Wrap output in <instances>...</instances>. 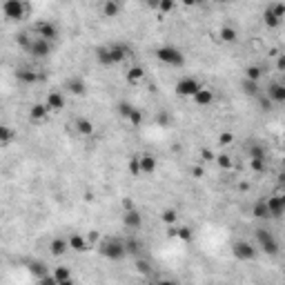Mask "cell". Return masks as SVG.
<instances>
[{
  "mask_svg": "<svg viewBox=\"0 0 285 285\" xmlns=\"http://www.w3.org/2000/svg\"><path fill=\"white\" fill-rule=\"evenodd\" d=\"M232 254H234V259H238V261H254L256 247L252 245L250 241H236L232 245Z\"/></svg>",
  "mask_w": 285,
  "mask_h": 285,
  "instance_id": "8",
  "label": "cell"
},
{
  "mask_svg": "<svg viewBox=\"0 0 285 285\" xmlns=\"http://www.w3.org/2000/svg\"><path fill=\"white\" fill-rule=\"evenodd\" d=\"M11 138H14V130H11V127H7V125L0 127V143H2V145H9Z\"/></svg>",
  "mask_w": 285,
  "mask_h": 285,
  "instance_id": "38",
  "label": "cell"
},
{
  "mask_svg": "<svg viewBox=\"0 0 285 285\" xmlns=\"http://www.w3.org/2000/svg\"><path fill=\"white\" fill-rule=\"evenodd\" d=\"M31 34L40 36V38L49 40V43H53V40L58 38V27H56L53 23H49V20H38V23L31 27Z\"/></svg>",
  "mask_w": 285,
  "mask_h": 285,
  "instance_id": "6",
  "label": "cell"
},
{
  "mask_svg": "<svg viewBox=\"0 0 285 285\" xmlns=\"http://www.w3.org/2000/svg\"><path fill=\"white\" fill-rule=\"evenodd\" d=\"M263 23H265V27H270V29H276V27H281V25H283V20H279V18H276V16L265 7V11H263Z\"/></svg>",
  "mask_w": 285,
  "mask_h": 285,
  "instance_id": "31",
  "label": "cell"
},
{
  "mask_svg": "<svg viewBox=\"0 0 285 285\" xmlns=\"http://www.w3.org/2000/svg\"><path fill=\"white\" fill-rule=\"evenodd\" d=\"M98 254L107 261H123L127 256V247H125V241L123 238H116V236H107V238H101L96 245Z\"/></svg>",
  "mask_w": 285,
  "mask_h": 285,
  "instance_id": "1",
  "label": "cell"
},
{
  "mask_svg": "<svg viewBox=\"0 0 285 285\" xmlns=\"http://www.w3.org/2000/svg\"><path fill=\"white\" fill-rule=\"evenodd\" d=\"M134 109L136 107L131 105V103H125V101L118 103V114H121V118H125V121H130V116L134 114Z\"/></svg>",
  "mask_w": 285,
  "mask_h": 285,
  "instance_id": "33",
  "label": "cell"
},
{
  "mask_svg": "<svg viewBox=\"0 0 285 285\" xmlns=\"http://www.w3.org/2000/svg\"><path fill=\"white\" fill-rule=\"evenodd\" d=\"M52 47H53V43L40 38V36H34V38H31L29 49H27V53H31L34 58H47L49 53H52Z\"/></svg>",
  "mask_w": 285,
  "mask_h": 285,
  "instance_id": "7",
  "label": "cell"
},
{
  "mask_svg": "<svg viewBox=\"0 0 285 285\" xmlns=\"http://www.w3.org/2000/svg\"><path fill=\"white\" fill-rule=\"evenodd\" d=\"M49 114H52V111H49V107L45 105V103H36V105L29 107V118L34 123H45Z\"/></svg>",
  "mask_w": 285,
  "mask_h": 285,
  "instance_id": "20",
  "label": "cell"
},
{
  "mask_svg": "<svg viewBox=\"0 0 285 285\" xmlns=\"http://www.w3.org/2000/svg\"><path fill=\"white\" fill-rule=\"evenodd\" d=\"M267 53H270V58H276V56H281V52H279V49H276V47H272Z\"/></svg>",
  "mask_w": 285,
  "mask_h": 285,
  "instance_id": "50",
  "label": "cell"
},
{
  "mask_svg": "<svg viewBox=\"0 0 285 285\" xmlns=\"http://www.w3.org/2000/svg\"><path fill=\"white\" fill-rule=\"evenodd\" d=\"M267 207H270V216L272 218H281L285 216V192H276L267 198Z\"/></svg>",
  "mask_w": 285,
  "mask_h": 285,
  "instance_id": "9",
  "label": "cell"
},
{
  "mask_svg": "<svg viewBox=\"0 0 285 285\" xmlns=\"http://www.w3.org/2000/svg\"><path fill=\"white\" fill-rule=\"evenodd\" d=\"M250 167L254 169L256 174H261V172H265V158H252V160H250Z\"/></svg>",
  "mask_w": 285,
  "mask_h": 285,
  "instance_id": "42",
  "label": "cell"
},
{
  "mask_svg": "<svg viewBox=\"0 0 285 285\" xmlns=\"http://www.w3.org/2000/svg\"><path fill=\"white\" fill-rule=\"evenodd\" d=\"M2 14L7 20H25L29 18L31 5L27 0H5L2 2Z\"/></svg>",
  "mask_w": 285,
  "mask_h": 285,
  "instance_id": "2",
  "label": "cell"
},
{
  "mask_svg": "<svg viewBox=\"0 0 285 285\" xmlns=\"http://www.w3.org/2000/svg\"><path fill=\"white\" fill-rule=\"evenodd\" d=\"M130 172L134 176H140V165H138V156H131L130 158Z\"/></svg>",
  "mask_w": 285,
  "mask_h": 285,
  "instance_id": "45",
  "label": "cell"
},
{
  "mask_svg": "<svg viewBox=\"0 0 285 285\" xmlns=\"http://www.w3.org/2000/svg\"><path fill=\"white\" fill-rule=\"evenodd\" d=\"M234 143V134L232 131H223L221 136H218V145L221 147H230Z\"/></svg>",
  "mask_w": 285,
  "mask_h": 285,
  "instance_id": "41",
  "label": "cell"
},
{
  "mask_svg": "<svg viewBox=\"0 0 285 285\" xmlns=\"http://www.w3.org/2000/svg\"><path fill=\"white\" fill-rule=\"evenodd\" d=\"M96 60L101 67H116V60H114V56H111V49L109 45H101V47H96Z\"/></svg>",
  "mask_w": 285,
  "mask_h": 285,
  "instance_id": "15",
  "label": "cell"
},
{
  "mask_svg": "<svg viewBox=\"0 0 285 285\" xmlns=\"http://www.w3.org/2000/svg\"><path fill=\"white\" fill-rule=\"evenodd\" d=\"M214 160H216V165H218V167H221V169H232V167H234L232 158H230V156H227V154H218Z\"/></svg>",
  "mask_w": 285,
  "mask_h": 285,
  "instance_id": "39",
  "label": "cell"
},
{
  "mask_svg": "<svg viewBox=\"0 0 285 285\" xmlns=\"http://www.w3.org/2000/svg\"><path fill=\"white\" fill-rule=\"evenodd\" d=\"M123 9V2L121 0H103V7H101V14L103 18H116Z\"/></svg>",
  "mask_w": 285,
  "mask_h": 285,
  "instance_id": "17",
  "label": "cell"
},
{
  "mask_svg": "<svg viewBox=\"0 0 285 285\" xmlns=\"http://www.w3.org/2000/svg\"><path fill=\"white\" fill-rule=\"evenodd\" d=\"M254 236H256V245L261 247V250L265 252L267 256H276V254H279L281 245H279L276 236L270 232V230H265V227H259V230L254 232Z\"/></svg>",
  "mask_w": 285,
  "mask_h": 285,
  "instance_id": "4",
  "label": "cell"
},
{
  "mask_svg": "<svg viewBox=\"0 0 285 285\" xmlns=\"http://www.w3.org/2000/svg\"><path fill=\"white\" fill-rule=\"evenodd\" d=\"M203 158L205 160H214V154H212V152H207V150H203Z\"/></svg>",
  "mask_w": 285,
  "mask_h": 285,
  "instance_id": "52",
  "label": "cell"
},
{
  "mask_svg": "<svg viewBox=\"0 0 285 285\" xmlns=\"http://www.w3.org/2000/svg\"><path fill=\"white\" fill-rule=\"evenodd\" d=\"M138 270L140 272H150V263H147V261H138Z\"/></svg>",
  "mask_w": 285,
  "mask_h": 285,
  "instance_id": "49",
  "label": "cell"
},
{
  "mask_svg": "<svg viewBox=\"0 0 285 285\" xmlns=\"http://www.w3.org/2000/svg\"><path fill=\"white\" fill-rule=\"evenodd\" d=\"M218 38H221V43H225V45L236 43V40H238L236 27H232V25H223L221 29H218Z\"/></svg>",
  "mask_w": 285,
  "mask_h": 285,
  "instance_id": "23",
  "label": "cell"
},
{
  "mask_svg": "<svg viewBox=\"0 0 285 285\" xmlns=\"http://www.w3.org/2000/svg\"><path fill=\"white\" fill-rule=\"evenodd\" d=\"M160 221L165 223V225H176V223H179V212H176L174 207H167V209H163V212H160Z\"/></svg>",
  "mask_w": 285,
  "mask_h": 285,
  "instance_id": "28",
  "label": "cell"
},
{
  "mask_svg": "<svg viewBox=\"0 0 285 285\" xmlns=\"http://www.w3.org/2000/svg\"><path fill=\"white\" fill-rule=\"evenodd\" d=\"M31 38H34V36H31L29 31H23V34L16 36V43H18L20 47H23L25 52H27V49H29V45H31Z\"/></svg>",
  "mask_w": 285,
  "mask_h": 285,
  "instance_id": "37",
  "label": "cell"
},
{
  "mask_svg": "<svg viewBox=\"0 0 285 285\" xmlns=\"http://www.w3.org/2000/svg\"><path fill=\"white\" fill-rule=\"evenodd\" d=\"M176 7V0H158V14H169V11Z\"/></svg>",
  "mask_w": 285,
  "mask_h": 285,
  "instance_id": "40",
  "label": "cell"
},
{
  "mask_svg": "<svg viewBox=\"0 0 285 285\" xmlns=\"http://www.w3.org/2000/svg\"><path fill=\"white\" fill-rule=\"evenodd\" d=\"M214 98H216V96H214V89H209V87H205V85H203V87L192 96V101L196 103V107H209L214 103Z\"/></svg>",
  "mask_w": 285,
  "mask_h": 285,
  "instance_id": "16",
  "label": "cell"
},
{
  "mask_svg": "<svg viewBox=\"0 0 285 285\" xmlns=\"http://www.w3.org/2000/svg\"><path fill=\"white\" fill-rule=\"evenodd\" d=\"M247 158H265V150H263L261 143H250L247 145Z\"/></svg>",
  "mask_w": 285,
  "mask_h": 285,
  "instance_id": "30",
  "label": "cell"
},
{
  "mask_svg": "<svg viewBox=\"0 0 285 285\" xmlns=\"http://www.w3.org/2000/svg\"><path fill=\"white\" fill-rule=\"evenodd\" d=\"M29 272L36 276V281H40L43 276H47V267H45V263H40V261L29 263Z\"/></svg>",
  "mask_w": 285,
  "mask_h": 285,
  "instance_id": "32",
  "label": "cell"
},
{
  "mask_svg": "<svg viewBox=\"0 0 285 285\" xmlns=\"http://www.w3.org/2000/svg\"><path fill=\"white\" fill-rule=\"evenodd\" d=\"M192 174L201 179V176H203V167H194V169H192Z\"/></svg>",
  "mask_w": 285,
  "mask_h": 285,
  "instance_id": "51",
  "label": "cell"
},
{
  "mask_svg": "<svg viewBox=\"0 0 285 285\" xmlns=\"http://www.w3.org/2000/svg\"><path fill=\"white\" fill-rule=\"evenodd\" d=\"M69 241V247H72L74 252H89L92 250V243H89V238L87 236H82V234H72V236L67 238Z\"/></svg>",
  "mask_w": 285,
  "mask_h": 285,
  "instance_id": "18",
  "label": "cell"
},
{
  "mask_svg": "<svg viewBox=\"0 0 285 285\" xmlns=\"http://www.w3.org/2000/svg\"><path fill=\"white\" fill-rule=\"evenodd\" d=\"M267 9H270L279 20H285V2H272V5H267Z\"/></svg>",
  "mask_w": 285,
  "mask_h": 285,
  "instance_id": "35",
  "label": "cell"
},
{
  "mask_svg": "<svg viewBox=\"0 0 285 285\" xmlns=\"http://www.w3.org/2000/svg\"><path fill=\"white\" fill-rule=\"evenodd\" d=\"M283 152H285V143H283Z\"/></svg>",
  "mask_w": 285,
  "mask_h": 285,
  "instance_id": "55",
  "label": "cell"
},
{
  "mask_svg": "<svg viewBox=\"0 0 285 285\" xmlns=\"http://www.w3.org/2000/svg\"><path fill=\"white\" fill-rule=\"evenodd\" d=\"M138 165H140V176H152L158 167V160L154 154H138Z\"/></svg>",
  "mask_w": 285,
  "mask_h": 285,
  "instance_id": "13",
  "label": "cell"
},
{
  "mask_svg": "<svg viewBox=\"0 0 285 285\" xmlns=\"http://www.w3.org/2000/svg\"><path fill=\"white\" fill-rule=\"evenodd\" d=\"M156 58L158 63L167 65V67H183L185 65V56L179 47H172V45H163V47L156 49Z\"/></svg>",
  "mask_w": 285,
  "mask_h": 285,
  "instance_id": "3",
  "label": "cell"
},
{
  "mask_svg": "<svg viewBox=\"0 0 285 285\" xmlns=\"http://www.w3.org/2000/svg\"><path fill=\"white\" fill-rule=\"evenodd\" d=\"M109 49H111V56H114L116 65H123L127 58H130V47H127V45H123V43H111Z\"/></svg>",
  "mask_w": 285,
  "mask_h": 285,
  "instance_id": "21",
  "label": "cell"
},
{
  "mask_svg": "<svg viewBox=\"0 0 285 285\" xmlns=\"http://www.w3.org/2000/svg\"><path fill=\"white\" fill-rule=\"evenodd\" d=\"M150 5L152 7H158V0H150Z\"/></svg>",
  "mask_w": 285,
  "mask_h": 285,
  "instance_id": "54",
  "label": "cell"
},
{
  "mask_svg": "<svg viewBox=\"0 0 285 285\" xmlns=\"http://www.w3.org/2000/svg\"><path fill=\"white\" fill-rule=\"evenodd\" d=\"M45 105L49 107V111H63L65 109V96L60 92H49L45 96Z\"/></svg>",
  "mask_w": 285,
  "mask_h": 285,
  "instance_id": "19",
  "label": "cell"
},
{
  "mask_svg": "<svg viewBox=\"0 0 285 285\" xmlns=\"http://www.w3.org/2000/svg\"><path fill=\"white\" fill-rule=\"evenodd\" d=\"M125 78L130 85H138V82L145 80V72H143V67H138V65H134V67H130L125 72Z\"/></svg>",
  "mask_w": 285,
  "mask_h": 285,
  "instance_id": "27",
  "label": "cell"
},
{
  "mask_svg": "<svg viewBox=\"0 0 285 285\" xmlns=\"http://www.w3.org/2000/svg\"><path fill=\"white\" fill-rule=\"evenodd\" d=\"M212 2H218V5H225V2H232V0H212Z\"/></svg>",
  "mask_w": 285,
  "mask_h": 285,
  "instance_id": "53",
  "label": "cell"
},
{
  "mask_svg": "<svg viewBox=\"0 0 285 285\" xmlns=\"http://www.w3.org/2000/svg\"><path fill=\"white\" fill-rule=\"evenodd\" d=\"M125 247H127V256H130V254H138V252L143 250L140 241H136V238H125Z\"/></svg>",
  "mask_w": 285,
  "mask_h": 285,
  "instance_id": "36",
  "label": "cell"
},
{
  "mask_svg": "<svg viewBox=\"0 0 285 285\" xmlns=\"http://www.w3.org/2000/svg\"><path fill=\"white\" fill-rule=\"evenodd\" d=\"M16 78H18V82H23V85H36V82L45 80V74L36 72V69H31V67H20V69H16Z\"/></svg>",
  "mask_w": 285,
  "mask_h": 285,
  "instance_id": "10",
  "label": "cell"
},
{
  "mask_svg": "<svg viewBox=\"0 0 285 285\" xmlns=\"http://www.w3.org/2000/svg\"><path fill=\"white\" fill-rule=\"evenodd\" d=\"M256 98H259V105H261V109H263V111H270V109H272V105H274V103H272L270 98H267V94H265V96H261V94H259Z\"/></svg>",
  "mask_w": 285,
  "mask_h": 285,
  "instance_id": "44",
  "label": "cell"
},
{
  "mask_svg": "<svg viewBox=\"0 0 285 285\" xmlns=\"http://www.w3.org/2000/svg\"><path fill=\"white\" fill-rule=\"evenodd\" d=\"M241 87H243V92H245L247 96H254V98H256L259 94H261V92H259V82H256V80H250V78H243Z\"/></svg>",
  "mask_w": 285,
  "mask_h": 285,
  "instance_id": "29",
  "label": "cell"
},
{
  "mask_svg": "<svg viewBox=\"0 0 285 285\" xmlns=\"http://www.w3.org/2000/svg\"><path fill=\"white\" fill-rule=\"evenodd\" d=\"M69 250H72V247H69L67 238H53V241L49 243V252H52L53 256H65Z\"/></svg>",
  "mask_w": 285,
  "mask_h": 285,
  "instance_id": "24",
  "label": "cell"
},
{
  "mask_svg": "<svg viewBox=\"0 0 285 285\" xmlns=\"http://www.w3.org/2000/svg\"><path fill=\"white\" fill-rule=\"evenodd\" d=\"M261 76H263V69L259 67V65H250V67H245V78L259 82V78H261Z\"/></svg>",
  "mask_w": 285,
  "mask_h": 285,
  "instance_id": "34",
  "label": "cell"
},
{
  "mask_svg": "<svg viewBox=\"0 0 285 285\" xmlns=\"http://www.w3.org/2000/svg\"><path fill=\"white\" fill-rule=\"evenodd\" d=\"M127 123H130L131 127H140V123H143V114H140V109H134V114L130 116Z\"/></svg>",
  "mask_w": 285,
  "mask_h": 285,
  "instance_id": "43",
  "label": "cell"
},
{
  "mask_svg": "<svg viewBox=\"0 0 285 285\" xmlns=\"http://www.w3.org/2000/svg\"><path fill=\"white\" fill-rule=\"evenodd\" d=\"M201 87H203V85H201V80H198V78H194V76H183L181 80H176V85H174L176 94H179V96H183V98H192Z\"/></svg>",
  "mask_w": 285,
  "mask_h": 285,
  "instance_id": "5",
  "label": "cell"
},
{
  "mask_svg": "<svg viewBox=\"0 0 285 285\" xmlns=\"http://www.w3.org/2000/svg\"><path fill=\"white\" fill-rule=\"evenodd\" d=\"M63 87L67 89V92L72 94V96H82V94L87 92V82H85V78L72 76V78H67V80H65Z\"/></svg>",
  "mask_w": 285,
  "mask_h": 285,
  "instance_id": "14",
  "label": "cell"
},
{
  "mask_svg": "<svg viewBox=\"0 0 285 285\" xmlns=\"http://www.w3.org/2000/svg\"><path fill=\"white\" fill-rule=\"evenodd\" d=\"M52 276H53V281H56V285H69L74 281L69 267H53Z\"/></svg>",
  "mask_w": 285,
  "mask_h": 285,
  "instance_id": "25",
  "label": "cell"
},
{
  "mask_svg": "<svg viewBox=\"0 0 285 285\" xmlns=\"http://www.w3.org/2000/svg\"><path fill=\"white\" fill-rule=\"evenodd\" d=\"M276 69L285 74V53H281V56H276Z\"/></svg>",
  "mask_w": 285,
  "mask_h": 285,
  "instance_id": "46",
  "label": "cell"
},
{
  "mask_svg": "<svg viewBox=\"0 0 285 285\" xmlns=\"http://www.w3.org/2000/svg\"><path fill=\"white\" fill-rule=\"evenodd\" d=\"M267 98H270L274 105H285V82H270L267 85Z\"/></svg>",
  "mask_w": 285,
  "mask_h": 285,
  "instance_id": "12",
  "label": "cell"
},
{
  "mask_svg": "<svg viewBox=\"0 0 285 285\" xmlns=\"http://www.w3.org/2000/svg\"><path fill=\"white\" fill-rule=\"evenodd\" d=\"M156 121H158L160 125H167V123H169V116H167V114H158V116H156Z\"/></svg>",
  "mask_w": 285,
  "mask_h": 285,
  "instance_id": "48",
  "label": "cell"
},
{
  "mask_svg": "<svg viewBox=\"0 0 285 285\" xmlns=\"http://www.w3.org/2000/svg\"><path fill=\"white\" fill-rule=\"evenodd\" d=\"M185 7H196V5H203L205 0H181Z\"/></svg>",
  "mask_w": 285,
  "mask_h": 285,
  "instance_id": "47",
  "label": "cell"
},
{
  "mask_svg": "<svg viewBox=\"0 0 285 285\" xmlns=\"http://www.w3.org/2000/svg\"><path fill=\"white\" fill-rule=\"evenodd\" d=\"M74 127H76V131L80 136H85V138L94 134V123L89 121V118H76V121H74Z\"/></svg>",
  "mask_w": 285,
  "mask_h": 285,
  "instance_id": "26",
  "label": "cell"
},
{
  "mask_svg": "<svg viewBox=\"0 0 285 285\" xmlns=\"http://www.w3.org/2000/svg\"><path fill=\"white\" fill-rule=\"evenodd\" d=\"M252 216L259 218V221H267L270 216V207H267V198H261V201H256L252 205Z\"/></svg>",
  "mask_w": 285,
  "mask_h": 285,
  "instance_id": "22",
  "label": "cell"
},
{
  "mask_svg": "<svg viewBox=\"0 0 285 285\" xmlns=\"http://www.w3.org/2000/svg\"><path fill=\"white\" fill-rule=\"evenodd\" d=\"M123 225L127 230H140L143 227V214L134 207H125V212H123Z\"/></svg>",
  "mask_w": 285,
  "mask_h": 285,
  "instance_id": "11",
  "label": "cell"
}]
</instances>
